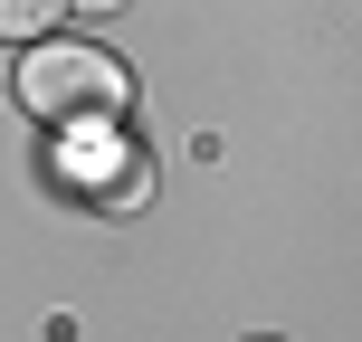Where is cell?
<instances>
[{"label":"cell","instance_id":"6da1fadb","mask_svg":"<svg viewBox=\"0 0 362 342\" xmlns=\"http://www.w3.org/2000/svg\"><path fill=\"white\" fill-rule=\"evenodd\" d=\"M10 95L38 114V124H95V114L124 105V67H115L105 48H86V38H29Z\"/></svg>","mask_w":362,"mask_h":342},{"label":"cell","instance_id":"7a4b0ae2","mask_svg":"<svg viewBox=\"0 0 362 342\" xmlns=\"http://www.w3.org/2000/svg\"><path fill=\"white\" fill-rule=\"evenodd\" d=\"M67 133H76V143L57 152V171H67L76 190H95L105 209H124V200L144 190V162H134V143H115V133H105V114H95V124H67Z\"/></svg>","mask_w":362,"mask_h":342},{"label":"cell","instance_id":"3957f363","mask_svg":"<svg viewBox=\"0 0 362 342\" xmlns=\"http://www.w3.org/2000/svg\"><path fill=\"white\" fill-rule=\"evenodd\" d=\"M57 10H67V0H0V38H19V48H29V38L57 29Z\"/></svg>","mask_w":362,"mask_h":342},{"label":"cell","instance_id":"277c9868","mask_svg":"<svg viewBox=\"0 0 362 342\" xmlns=\"http://www.w3.org/2000/svg\"><path fill=\"white\" fill-rule=\"evenodd\" d=\"M76 10H124V0H76Z\"/></svg>","mask_w":362,"mask_h":342}]
</instances>
